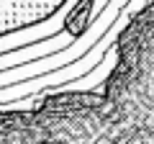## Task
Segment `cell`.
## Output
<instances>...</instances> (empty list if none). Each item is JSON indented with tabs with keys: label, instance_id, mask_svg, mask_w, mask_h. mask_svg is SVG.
Listing matches in <instances>:
<instances>
[{
	"label": "cell",
	"instance_id": "obj_1",
	"mask_svg": "<svg viewBox=\"0 0 154 144\" xmlns=\"http://www.w3.org/2000/svg\"><path fill=\"white\" fill-rule=\"evenodd\" d=\"M116 33H118V28H110L100 36L98 41H95L93 46H90L85 54L77 57V62L69 67H57V70H49L44 72V75H36V77H28V80H21V83H11V85H3L0 88V103H8V100H18V98H26V95H38L44 93V90H49L51 85H62V83H69V80H77V77H85L90 70H95V64L100 62V57L105 54V49H108L110 44H113Z\"/></svg>",
	"mask_w": 154,
	"mask_h": 144
}]
</instances>
